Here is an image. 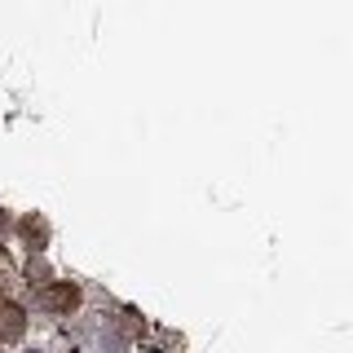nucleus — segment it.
Masks as SVG:
<instances>
[{
  "label": "nucleus",
  "mask_w": 353,
  "mask_h": 353,
  "mask_svg": "<svg viewBox=\"0 0 353 353\" xmlns=\"http://www.w3.org/2000/svg\"><path fill=\"white\" fill-rule=\"evenodd\" d=\"M75 301H80V296H75V287L66 283V287H58V292H49V296H44V309H71Z\"/></svg>",
  "instance_id": "nucleus-1"
},
{
  "label": "nucleus",
  "mask_w": 353,
  "mask_h": 353,
  "mask_svg": "<svg viewBox=\"0 0 353 353\" xmlns=\"http://www.w3.org/2000/svg\"><path fill=\"white\" fill-rule=\"evenodd\" d=\"M0 318H5V327H0V336H5V340H14L18 331H22V314H18V309H5Z\"/></svg>",
  "instance_id": "nucleus-2"
}]
</instances>
